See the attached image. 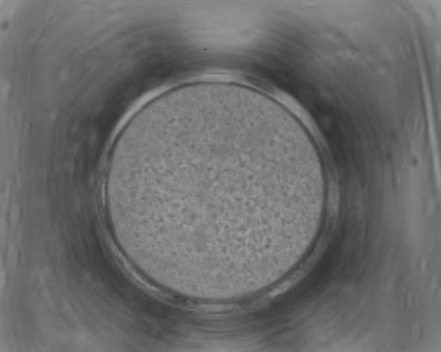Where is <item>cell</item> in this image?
Wrapping results in <instances>:
<instances>
[{
    "instance_id": "cell-1",
    "label": "cell",
    "mask_w": 441,
    "mask_h": 352,
    "mask_svg": "<svg viewBox=\"0 0 441 352\" xmlns=\"http://www.w3.org/2000/svg\"><path fill=\"white\" fill-rule=\"evenodd\" d=\"M112 173L167 246L237 251L274 242L323 165L311 136L280 103L217 83L156 101L124 138Z\"/></svg>"
}]
</instances>
